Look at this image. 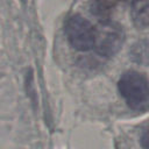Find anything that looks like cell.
I'll return each mask as SVG.
<instances>
[{"label": "cell", "mask_w": 149, "mask_h": 149, "mask_svg": "<svg viewBox=\"0 0 149 149\" xmlns=\"http://www.w3.org/2000/svg\"><path fill=\"white\" fill-rule=\"evenodd\" d=\"M118 90L132 109L147 111L149 105V86L148 79L143 73L133 70L125 72L118 81Z\"/></svg>", "instance_id": "obj_1"}, {"label": "cell", "mask_w": 149, "mask_h": 149, "mask_svg": "<svg viewBox=\"0 0 149 149\" xmlns=\"http://www.w3.org/2000/svg\"><path fill=\"white\" fill-rule=\"evenodd\" d=\"M69 43L79 51H90L95 43V27L79 14L71 15L65 23Z\"/></svg>", "instance_id": "obj_2"}, {"label": "cell", "mask_w": 149, "mask_h": 149, "mask_svg": "<svg viewBox=\"0 0 149 149\" xmlns=\"http://www.w3.org/2000/svg\"><path fill=\"white\" fill-rule=\"evenodd\" d=\"M122 42L123 31L119 24L109 20H104L102 23L95 28V43L93 49L101 57L114 56L121 48Z\"/></svg>", "instance_id": "obj_3"}, {"label": "cell", "mask_w": 149, "mask_h": 149, "mask_svg": "<svg viewBox=\"0 0 149 149\" xmlns=\"http://www.w3.org/2000/svg\"><path fill=\"white\" fill-rule=\"evenodd\" d=\"M132 17L136 27L146 29L148 27V0H132Z\"/></svg>", "instance_id": "obj_4"}, {"label": "cell", "mask_w": 149, "mask_h": 149, "mask_svg": "<svg viewBox=\"0 0 149 149\" xmlns=\"http://www.w3.org/2000/svg\"><path fill=\"white\" fill-rule=\"evenodd\" d=\"M122 0H91V12L102 21L108 20L113 9Z\"/></svg>", "instance_id": "obj_5"}]
</instances>
